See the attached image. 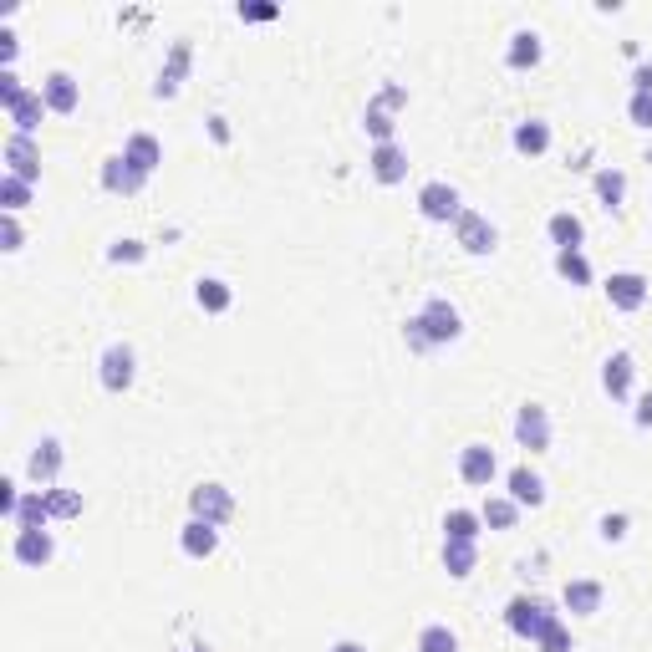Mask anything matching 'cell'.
<instances>
[{
  "label": "cell",
  "instance_id": "obj_29",
  "mask_svg": "<svg viewBox=\"0 0 652 652\" xmlns=\"http://www.w3.org/2000/svg\"><path fill=\"white\" fill-rule=\"evenodd\" d=\"M474 561H479L474 540H444V566H449V576H469Z\"/></svg>",
  "mask_w": 652,
  "mask_h": 652
},
{
  "label": "cell",
  "instance_id": "obj_23",
  "mask_svg": "<svg viewBox=\"0 0 652 652\" xmlns=\"http://www.w3.org/2000/svg\"><path fill=\"white\" fill-rule=\"evenodd\" d=\"M123 158L133 163L138 174H153L158 163H163V148H158V138H153V133H133V138H128V148H123Z\"/></svg>",
  "mask_w": 652,
  "mask_h": 652
},
{
  "label": "cell",
  "instance_id": "obj_30",
  "mask_svg": "<svg viewBox=\"0 0 652 652\" xmlns=\"http://www.w3.org/2000/svg\"><path fill=\"white\" fill-rule=\"evenodd\" d=\"M596 199H602L607 209H617L627 199V174L622 169H602V174H596Z\"/></svg>",
  "mask_w": 652,
  "mask_h": 652
},
{
  "label": "cell",
  "instance_id": "obj_25",
  "mask_svg": "<svg viewBox=\"0 0 652 652\" xmlns=\"http://www.w3.org/2000/svg\"><path fill=\"white\" fill-rule=\"evenodd\" d=\"M16 530H46V520H51V510H46V495L41 489H31V495H21V505H16Z\"/></svg>",
  "mask_w": 652,
  "mask_h": 652
},
{
  "label": "cell",
  "instance_id": "obj_42",
  "mask_svg": "<svg viewBox=\"0 0 652 652\" xmlns=\"http://www.w3.org/2000/svg\"><path fill=\"white\" fill-rule=\"evenodd\" d=\"M21 92H26V87H21V77H16V72H0V102L11 107V102H16Z\"/></svg>",
  "mask_w": 652,
  "mask_h": 652
},
{
  "label": "cell",
  "instance_id": "obj_38",
  "mask_svg": "<svg viewBox=\"0 0 652 652\" xmlns=\"http://www.w3.org/2000/svg\"><path fill=\"white\" fill-rule=\"evenodd\" d=\"M540 652H571V632L561 627V622H551L546 632H540V642H535Z\"/></svg>",
  "mask_w": 652,
  "mask_h": 652
},
{
  "label": "cell",
  "instance_id": "obj_10",
  "mask_svg": "<svg viewBox=\"0 0 652 652\" xmlns=\"http://www.w3.org/2000/svg\"><path fill=\"white\" fill-rule=\"evenodd\" d=\"M11 556H16L21 566H36V571H41L51 556H57V540H51V530H16Z\"/></svg>",
  "mask_w": 652,
  "mask_h": 652
},
{
  "label": "cell",
  "instance_id": "obj_32",
  "mask_svg": "<svg viewBox=\"0 0 652 652\" xmlns=\"http://www.w3.org/2000/svg\"><path fill=\"white\" fill-rule=\"evenodd\" d=\"M515 515H520V505H515V500H500V495H495V500H484V510H479V520H484L489 530H510Z\"/></svg>",
  "mask_w": 652,
  "mask_h": 652
},
{
  "label": "cell",
  "instance_id": "obj_33",
  "mask_svg": "<svg viewBox=\"0 0 652 652\" xmlns=\"http://www.w3.org/2000/svg\"><path fill=\"white\" fill-rule=\"evenodd\" d=\"M556 270H561L571 286H591V265H586L581 250H561V255H556Z\"/></svg>",
  "mask_w": 652,
  "mask_h": 652
},
{
  "label": "cell",
  "instance_id": "obj_44",
  "mask_svg": "<svg viewBox=\"0 0 652 652\" xmlns=\"http://www.w3.org/2000/svg\"><path fill=\"white\" fill-rule=\"evenodd\" d=\"M0 62H6V72H11V62H16V31H0Z\"/></svg>",
  "mask_w": 652,
  "mask_h": 652
},
{
  "label": "cell",
  "instance_id": "obj_11",
  "mask_svg": "<svg viewBox=\"0 0 652 652\" xmlns=\"http://www.w3.org/2000/svg\"><path fill=\"white\" fill-rule=\"evenodd\" d=\"M6 163H11V179H26V184L41 179V153H36V143L21 138V133L6 138Z\"/></svg>",
  "mask_w": 652,
  "mask_h": 652
},
{
  "label": "cell",
  "instance_id": "obj_12",
  "mask_svg": "<svg viewBox=\"0 0 652 652\" xmlns=\"http://www.w3.org/2000/svg\"><path fill=\"white\" fill-rule=\"evenodd\" d=\"M62 444L57 439H41L36 449H31V464H26V474L41 484V489H51V484H57V474H62Z\"/></svg>",
  "mask_w": 652,
  "mask_h": 652
},
{
  "label": "cell",
  "instance_id": "obj_1",
  "mask_svg": "<svg viewBox=\"0 0 652 652\" xmlns=\"http://www.w3.org/2000/svg\"><path fill=\"white\" fill-rule=\"evenodd\" d=\"M459 332H464V321H459V311L444 301V296H433L413 321H408V347L413 352H428V347H444V342H459Z\"/></svg>",
  "mask_w": 652,
  "mask_h": 652
},
{
  "label": "cell",
  "instance_id": "obj_47",
  "mask_svg": "<svg viewBox=\"0 0 652 652\" xmlns=\"http://www.w3.org/2000/svg\"><path fill=\"white\" fill-rule=\"evenodd\" d=\"M332 652H367V647H362V642H337Z\"/></svg>",
  "mask_w": 652,
  "mask_h": 652
},
{
  "label": "cell",
  "instance_id": "obj_20",
  "mask_svg": "<svg viewBox=\"0 0 652 652\" xmlns=\"http://www.w3.org/2000/svg\"><path fill=\"white\" fill-rule=\"evenodd\" d=\"M566 612L571 617H591V612H602V581H566Z\"/></svg>",
  "mask_w": 652,
  "mask_h": 652
},
{
  "label": "cell",
  "instance_id": "obj_43",
  "mask_svg": "<svg viewBox=\"0 0 652 652\" xmlns=\"http://www.w3.org/2000/svg\"><path fill=\"white\" fill-rule=\"evenodd\" d=\"M602 540H627V515H602Z\"/></svg>",
  "mask_w": 652,
  "mask_h": 652
},
{
  "label": "cell",
  "instance_id": "obj_14",
  "mask_svg": "<svg viewBox=\"0 0 652 652\" xmlns=\"http://www.w3.org/2000/svg\"><path fill=\"white\" fill-rule=\"evenodd\" d=\"M495 449H484V444H469L464 454H459V479L464 484H474V489H484L489 479H495Z\"/></svg>",
  "mask_w": 652,
  "mask_h": 652
},
{
  "label": "cell",
  "instance_id": "obj_22",
  "mask_svg": "<svg viewBox=\"0 0 652 652\" xmlns=\"http://www.w3.org/2000/svg\"><path fill=\"white\" fill-rule=\"evenodd\" d=\"M510 500L535 510L540 500H546V479H540L535 469H525V464H520V469H510Z\"/></svg>",
  "mask_w": 652,
  "mask_h": 652
},
{
  "label": "cell",
  "instance_id": "obj_28",
  "mask_svg": "<svg viewBox=\"0 0 652 652\" xmlns=\"http://www.w3.org/2000/svg\"><path fill=\"white\" fill-rule=\"evenodd\" d=\"M41 495H46L51 520H77L82 515V495H77V489H57V484H51V489H41Z\"/></svg>",
  "mask_w": 652,
  "mask_h": 652
},
{
  "label": "cell",
  "instance_id": "obj_9",
  "mask_svg": "<svg viewBox=\"0 0 652 652\" xmlns=\"http://www.w3.org/2000/svg\"><path fill=\"white\" fill-rule=\"evenodd\" d=\"M189 62H194V46H189V41H174L169 62H163V72H158V82H153V97H179V87H184V77H189Z\"/></svg>",
  "mask_w": 652,
  "mask_h": 652
},
{
  "label": "cell",
  "instance_id": "obj_35",
  "mask_svg": "<svg viewBox=\"0 0 652 652\" xmlns=\"http://www.w3.org/2000/svg\"><path fill=\"white\" fill-rule=\"evenodd\" d=\"M26 204H31V184L6 174V184H0V209H6V214H21Z\"/></svg>",
  "mask_w": 652,
  "mask_h": 652
},
{
  "label": "cell",
  "instance_id": "obj_8",
  "mask_svg": "<svg viewBox=\"0 0 652 652\" xmlns=\"http://www.w3.org/2000/svg\"><path fill=\"white\" fill-rule=\"evenodd\" d=\"M454 240H459V245H464L469 255H489V250H495V240H500V235H495V225H489L484 214L464 209L459 220H454Z\"/></svg>",
  "mask_w": 652,
  "mask_h": 652
},
{
  "label": "cell",
  "instance_id": "obj_45",
  "mask_svg": "<svg viewBox=\"0 0 652 652\" xmlns=\"http://www.w3.org/2000/svg\"><path fill=\"white\" fill-rule=\"evenodd\" d=\"M632 87H637V92H652V67H637V72H632Z\"/></svg>",
  "mask_w": 652,
  "mask_h": 652
},
{
  "label": "cell",
  "instance_id": "obj_6",
  "mask_svg": "<svg viewBox=\"0 0 652 652\" xmlns=\"http://www.w3.org/2000/svg\"><path fill=\"white\" fill-rule=\"evenodd\" d=\"M515 439H520V449H530V454H546V449H551V413L540 408V403H525V408L515 413Z\"/></svg>",
  "mask_w": 652,
  "mask_h": 652
},
{
  "label": "cell",
  "instance_id": "obj_34",
  "mask_svg": "<svg viewBox=\"0 0 652 652\" xmlns=\"http://www.w3.org/2000/svg\"><path fill=\"white\" fill-rule=\"evenodd\" d=\"M418 652H459V637H454L449 627L433 622V627H423V632H418Z\"/></svg>",
  "mask_w": 652,
  "mask_h": 652
},
{
  "label": "cell",
  "instance_id": "obj_3",
  "mask_svg": "<svg viewBox=\"0 0 652 652\" xmlns=\"http://www.w3.org/2000/svg\"><path fill=\"white\" fill-rule=\"evenodd\" d=\"M403 102H408V92H403L398 82H388L383 92H377V97L367 102V118H362V123H367V133H372L377 143H393V128H398V123H393V113H398Z\"/></svg>",
  "mask_w": 652,
  "mask_h": 652
},
{
  "label": "cell",
  "instance_id": "obj_27",
  "mask_svg": "<svg viewBox=\"0 0 652 652\" xmlns=\"http://www.w3.org/2000/svg\"><path fill=\"white\" fill-rule=\"evenodd\" d=\"M546 235L561 245V250H581V240H586V230H581V220H576V214H551V225H546Z\"/></svg>",
  "mask_w": 652,
  "mask_h": 652
},
{
  "label": "cell",
  "instance_id": "obj_21",
  "mask_svg": "<svg viewBox=\"0 0 652 652\" xmlns=\"http://www.w3.org/2000/svg\"><path fill=\"white\" fill-rule=\"evenodd\" d=\"M632 372H637V367H632L627 352H612V357H607V367H602V388H607V398L622 403V398L632 393Z\"/></svg>",
  "mask_w": 652,
  "mask_h": 652
},
{
  "label": "cell",
  "instance_id": "obj_2",
  "mask_svg": "<svg viewBox=\"0 0 652 652\" xmlns=\"http://www.w3.org/2000/svg\"><path fill=\"white\" fill-rule=\"evenodd\" d=\"M505 622H510V632L515 637H530V642H540V632H546L551 622H561L546 602H535V596H515V602L505 607Z\"/></svg>",
  "mask_w": 652,
  "mask_h": 652
},
{
  "label": "cell",
  "instance_id": "obj_36",
  "mask_svg": "<svg viewBox=\"0 0 652 652\" xmlns=\"http://www.w3.org/2000/svg\"><path fill=\"white\" fill-rule=\"evenodd\" d=\"M194 296H199V306H204V311H230V301H235L225 281H199V291H194Z\"/></svg>",
  "mask_w": 652,
  "mask_h": 652
},
{
  "label": "cell",
  "instance_id": "obj_15",
  "mask_svg": "<svg viewBox=\"0 0 652 652\" xmlns=\"http://www.w3.org/2000/svg\"><path fill=\"white\" fill-rule=\"evenodd\" d=\"M367 163H372L377 184H403V179H408V153H403L398 143H377Z\"/></svg>",
  "mask_w": 652,
  "mask_h": 652
},
{
  "label": "cell",
  "instance_id": "obj_4",
  "mask_svg": "<svg viewBox=\"0 0 652 652\" xmlns=\"http://www.w3.org/2000/svg\"><path fill=\"white\" fill-rule=\"evenodd\" d=\"M418 214L423 220H433V225H449V220H459V189L454 184H444V179H433V184H423L418 189Z\"/></svg>",
  "mask_w": 652,
  "mask_h": 652
},
{
  "label": "cell",
  "instance_id": "obj_16",
  "mask_svg": "<svg viewBox=\"0 0 652 652\" xmlns=\"http://www.w3.org/2000/svg\"><path fill=\"white\" fill-rule=\"evenodd\" d=\"M143 184H148V174H138L123 153L102 163V189H107V194H138Z\"/></svg>",
  "mask_w": 652,
  "mask_h": 652
},
{
  "label": "cell",
  "instance_id": "obj_26",
  "mask_svg": "<svg viewBox=\"0 0 652 652\" xmlns=\"http://www.w3.org/2000/svg\"><path fill=\"white\" fill-rule=\"evenodd\" d=\"M505 62H510L515 72L535 67V62H540V36H535V31H515V36H510V51H505Z\"/></svg>",
  "mask_w": 652,
  "mask_h": 652
},
{
  "label": "cell",
  "instance_id": "obj_17",
  "mask_svg": "<svg viewBox=\"0 0 652 652\" xmlns=\"http://www.w3.org/2000/svg\"><path fill=\"white\" fill-rule=\"evenodd\" d=\"M179 546H184V556H194V561H209L214 551H220V525L189 520V525H184V535H179Z\"/></svg>",
  "mask_w": 652,
  "mask_h": 652
},
{
  "label": "cell",
  "instance_id": "obj_40",
  "mask_svg": "<svg viewBox=\"0 0 652 652\" xmlns=\"http://www.w3.org/2000/svg\"><path fill=\"white\" fill-rule=\"evenodd\" d=\"M21 240H26V235H21V225H16V214H0V250H11V255H16Z\"/></svg>",
  "mask_w": 652,
  "mask_h": 652
},
{
  "label": "cell",
  "instance_id": "obj_24",
  "mask_svg": "<svg viewBox=\"0 0 652 652\" xmlns=\"http://www.w3.org/2000/svg\"><path fill=\"white\" fill-rule=\"evenodd\" d=\"M515 148L525 153V158H540L551 148V123H540V118H525L520 128H515Z\"/></svg>",
  "mask_w": 652,
  "mask_h": 652
},
{
  "label": "cell",
  "instance_id": "obj_37",
  "mask_svg": "<svg viewBox=\"0 0 652 652\" xmlns=\"http://www.w3.org/2000/svg\"><path fill=\"white\" fill-rule=\"evenodd\" d=\"M143 255H148L143 240H113V245H107V260H113V265H138Z\"/></svg>",
  "mask_w": 652,
  "mask_h": 652
},
{
  "label": "cell",
  "instance_id": "obj_41",
  "mask_svg": "<svg viewBox=\"0 0 652 652\" xmlns=\"http://www.w3.org/2000/svg\"><path fill=\"white\" fill-rule=\"evenodd\" d=\"M281 6H270V0H260V6H240V21H276Z\"/></svg>",
  "mask_w": 652,
  "mask_h": 652
},
{
  "label": "cell",
  "instance_id": "obj_13",
  "mask_svg": "<svg viewBox=\"0 0 652 652\" xmlns=\"http://www.w3.org/2000/svg\"><path fill=\"white\" fill-rule=\"evenodd\" d=\"M607 301L617 311H637L647 301V276H637V270H617V276L607 281Z\"/></svg>",
  "mask_w": 652,
  "mask_h": 652
},
{
  "label": "cell",
  "instance_id": "obj_39",
  "mask_svg": "<svg viewBox=\"0 0 652 652\" xmlns=\"http://www.w3.org/2000/svg\"><path fill=\"white\" fill-rule=\"evenodd\" d=\"M627 118H632L637 128H652V92H632V102H627Z\"/></svg>",
  "mask_w": 652,
  "mask_h": 652
},
{
  "label": "cell",
  "instance_id": "obj_18",
  "mask_svg": "<svg viewBox=\"0 0 652 652\" xmlns=\"http://www.w3.org/2000/svg\"><path fill=\"white\" fill-rule=\"evenodd\" d=\"M41 97H46L51 113H77V77L72 72H51L41 82Z\"/></svg>",
  "mask_w": 652,
  "mask_h": 652
},
{
  "label": "cell",
  "instance_id": "obj_5",
  "mask_svg": "<svg viewBox=\"0 0 652 652\" xmlns=\"http://www.w3.org/2000/svg\"><path fill=\"white\" fill-rule=\"evenodd\" d=\"M189 510L204 525H225L235 515V495H230L225 484H199V489H189Z\"/></svg>",
  "mask_w": 652,
  "mask_h": 652
},
{
  "label": "cell",
  "instance_id": "obj_19",
  "mask_svg": "<svg viewBox=\"0 0 652 652\" xmlns=\"http://www.w3.org/2000/svg\"><path fill=\"white\" fill-rule=\"evenodd\" d=\"M41 113H46V97H41V92H21V97L6 107V118L16 123L21 138H31V133L41 128Z\"/></svg>",
  "mask_w": 652,
  "mask_h": 652
},
{
  "label": "cell",
  "instance_id": "obj_31",
  "mask_svg": "<svg viewBox=\"0 0 652 652\" xmlns=\"http://www.w3.org/2000/svg\"><path fill=\"white\" fill-rule=\"evenodd\" d=\"M479 515L474 510H449L444 515V540H479Z\"/></svg>",
  "mask_w": 652,
  "mask_h": 652
},
{
  "label": "cell",
  "instance_id": "obj_46",
  "mask_svg": "<svg viewBox=\"0 0 652 652\" xmlns=\"http://www.w3.org/2000/svg\"><path fill=\"white\" fill-rule=\"evenodd\" d=\"M637 423L652 428V393H642V403H637Z\"/></svg>",
  "mask_w": 652,
  "mask_h": 652
},
{
  "label": "cell",
  "instance_id": "obj_48",
  "mask_svg": "<svg viewBox=\"0 0 652 652\" xmlns=\"http://www.w3.org/2000/svg\"><path fill=\"white\" fill-rule=\"evenodd\" d=\"M189 652H204V647H189Z\"/></svg>",
  "mask_w": 652,
  "mask_h": 652
},
{
  "label": "cell",
  "instance_id": "obj_7",
  "mask_svg": "<svg viewBox=\"0 0 652 652\" xmlns=\"http://www.w3.org/2000/svg\"><path fill=\"white\" fill-rule=\"evenodd\" d=\"M133 352L123 347V342H113V347H107L102 357H97V377H102V388L107 393H128L133 388Z\"/></svg>",
  "mask_w": 652,
  "mask_h": 652
}]
</instances>
